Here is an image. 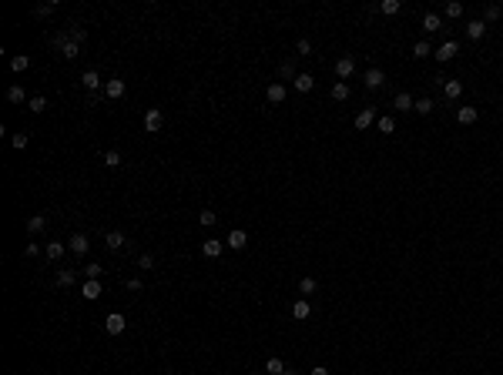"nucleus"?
Segmentation results:
<instances>
[{
  "label": "nucleus",
  "mask_w": 503,
  "mask_h": 375,
  "mask_svg": "<svg viewBox=\"0 0 503 375\" xmlns=\"http://www.w3.org/2000/svg\"><path fill=\"white\" fill-rule=\"evenodd\" d=\"M456 54H460V44H456V40H443V44L436 47V54H433V57H436L439 64H449Z\"/></svg>",
  "instance_id": "obj_1"
},
{
  "label": "nucleus",
  "mask_w": 503,
  "mask_h": 375,
  "mask_svg": "<svg viewBox=\"0 0 503 375\" xmlns=\"http://www.w3.org/2000/svg\"><path fill=\"white\" fill-rule=\"evenodd\" d=\"M161 124H165V114H161L158 107H148V111H144V131H148V134H158Z\"/></svg>",
  "instance_id": "obj_2"
},
{
  "label": "nucleus",
  "mask_w": 503,
  "mask_h": 375,
  "mask_svg": "<svg viewBox=\"0 0 503 375\" xmlns=\"http://www.w3.org/2000/svg\"><path fill=\"white\" fill-rule=\"evenodd\" d=\"M124 91H128V84H124L121 77L104 80V97H111V101H121V97H124Z\"/></svg>",
  "instance_id": "obj_3"
},
{
  "label": "nucleus",
  "mask_w": 503,
  "mask_h": 375,
  "mask_svg": "<svg viewBox=\"0 0 503 375\" xmlns=\"http://www.w3.org/2000/svg\"><path fill=\"white\" fill-rule=\"evenodd\" d=\"M352 74H356V61H352L349 54H342L339 61H335V77H339V80H349Z\"/></svg>",
  "instance_id": "obj_4"
},
{
  "label": "nucleus",
  "mask_w": 503,
  "mask_h": 375,
  "mask_svg": "<svg viewBox=\"0 0 503 375\" xmlns=\"http://www.w3.org/2000/svg\"><path fill=\"white\" fill-rule=\"evenodd\" d=\"M104 328H108V332H111V335H121V332H124V328H128V319H124V315H121V311H111V315H108V319H104Z\"/></svg>",
  "instance_id": "obj_5"
},
{
  "label": "nucleus",
  "mask_w": 503,
  "mask_h": 375,
  "mask_svg": "<svg viewBox=\"0 0 503 375\" xmlns=\"http://www.w3.org/2000/svg\"><path fill=\"white\" fill-rule=\"evenodd\" d=\"M352 124H356V131H369L376 124V107H362L359 114H356V121H352Z\"/></svg>",
  "instance_id": "obj_6"
},
{
  "label": "nucleus",
  "mask_w": 503,
  "mask_h": 375,
  "mask_svg": "<svg viewBox=\"0 0 503 375\" xmlns=\"http://www.w3.org/2000/svg\"><path fill=\"white\" fill-rule=\"evenodd\" d=\"M81 84H84L88 94H97V91H101V74H97V71H84V74H81Z\"/></svg>",
  "instance_id": "obj_7"
},
{
  "label": "nucleus",
  "mask_w": 503,
  "mask_h": 375,
  "mask_svg": "<svg viewBox=\"0 0 503 375\" xmlns=\"http://www.w3.org/2000/svg\"><path fill=\"white\" fill-rule=\"evenodd\" d=\"M265 101H269V104H282V101H285V84H282V80L269 84V88H265Z\"/></svg>",
  "instance_id": "obj_8"
},
{
  "label": "nucleus",
  "mask_w": 503,
  "mask_h": 375,
  "mask_svg": "<svg viewBox=\"0 0 503 375\" xmlns=\"http://www.w3.org/2000/svg\"><path fill=\"white\" fill-rule=\"evenodd\" d=\"M225 245L235 248V251H242V248L248 245V235L242 232V228H232V232H228V238H225Z\"/></svg>",
  "instance_id": "obj_9"
},
{
  "label": "nucleus",
  "mask_w": 503,
  "mask_h": 375,
  "mask_svg": "<svg viewBox=\"0 0 503 375\" xmlns=\"http://www.w3.org/2000/svg\"><path fill=\"white\" fill-rule=\"evenodd\" d=\"M222 251H225V241H215V238L201 241V255L205 258H222Z\"/></svg>",
  "instance_id": "obj_10"
},
{
  "label": "nucleus",
  "mask_w": 503,
  "mask_h": 375,
  "mask_svg": "<svg viewBox=\"0 0 503 375\" xmlns=\"http://www.w3.org/2000/svg\"><path fill=\"white\" fill-rule=\"evenodd\" d=\"M67 248H71V251H74V255H88V248H91V241H88V235H74V238L71 241H67Z\"/></svg>",
  "instance_id": "obj_11"
},
{
  "label": "nucleus",
  "mask_w": 503,
  "mask_h": 375,
  "mask_svg": "<svg viewBox=\"0 0 503 375\" xmlns=\"http://www.w3.org/2000/svg\"><path fill=\"white\" fill-rule=\"evenodd\" d=\"M383 84H386V74L383 71H379V67H369V71H366V88H383Z\"/></svg>",
  "instance_id": "obj_12"
},
{
  "label": "nucleus",
  "mask_w": 503,
  "mask_h": 375,
  "mask_svg": "<svg viewBox=\"0 0 503 375\" xmlns=\"http://www.w3.org/2000/svg\"><path fill=\"white\" fill-rule=\"evenodd\" d=\"M104 245L111 248V251H121V248L128 245V238H124L121 232H108V235H104Z\"/></svg>",
  "instance_id": "obj_13"
},
{
  "label": "nucleus",
  "mask_w": 503,
  "mask_h": 375,
  "mask_svg": "<svg viewBox=\"0 0 503 375\" xmlns=\"http://www.w3.org/2000/svg\"><path fill=\"white\" fill-rule=\"evenodd\" d=\"M309 315H312V308H309V302H305V298L292 302V319H296V322H305Z\"/></svg>",
  "instance_id": "obj_14"
},
{
  "label": "nucleus",
  "mask_w": 503,
  "mask_h": 375,
  "mask_svg": "<svg viewBox=\"0 0 503 375\" xmlns=\"http://www.w3.org/2000/svg\"><path fill=\"white\" fill-rule=\"evenodd\" d=\"M443 94H446V101H460V97H463V84H460V80H446V84H443Z\"/></svg>",
  "instance_id": "obj_15"
},
{
  "label": "nucleus",
  "mask_w": 503,
  "mask_h": 375,
  "mask_svg": "<svg viewBox=\"0 0 503 375\" xmlns=\"http://www.w3.org/2000/svg\"><path fill=\"white\" fill-rule=\"evenodd\" d=\"M81 298H88V302L101 298V281H84V285H81Z\"/></svg>",
  "instance_id": "obj_16"
},
{
  "label": "nucleus",
  "mask_w": 503,
  "mask_h": 375,
  "mask_svg": "<svg viewBox=\"0 0 503 375\" xmlns=\"http://www.w3.org/2000/svg\"><path fill=\"white\" fill-rule=\"evenodd\" d=\"M292 84H296V91H299V94H309V91L315 88V77H312V74H299V77L292 80Z\"/></svg>",
  "instance_id": "obj_17"
},
{
  "label": "nucleus",
  "mask_w": 503,
  "mask_h": 375,
  "mask_svg": "<svg viewBox=\"0 0 503 375\" xmlns=\"http://www.w3.org/2000/svg\"><path fill=\"white\" fill-rule=\"evenodd\" d=\"M44 228H47V215H31L27 218V232L31 235H40Z\"/></svg>",
  "instance_id": "obj_18"
},
{
  "label": "nucleus",
  "mask_w": 503,
  "mask_h": 375,
  "mask_svg": "<svg viewBox=\"0 0 503 375\" xmlns=\"http://www.w3.org/2000/svg\"><path fill=\"white\" fill-rule=\"evenodd\" d=\"M483 34H487V20H470V24H466V37L470 40H480Z\"/></svg>",
  "instance_id": "obj_19"
},
{
  "label": "nucleus",
  "mask_w": 503,
  "mask_h": 375,
  "mask_svg": "<svg viewBox=\"0 0 503 375\" xmlns=\"http://www.w3.org/2000/svg\"><path fill=\"white\" fill-rule=\"evenodd\" d=\"M101 161L108 164V168H121V164H124V158H121V151H118V148H111V151H104V154H101Z\"/></svg>",
  "instance_id": "obj_20"
},
{
  "label": "nucleus",
  "mask_w": 503,
  "mask_h": 375,
  "mask_svg": "<svg viewBox=\"0 0 503 375\" xmlns=\"http://www.w3.org/2000/svg\"><path fill=\"white\" fill-rule=\"evenodd\" d=\"M67 251V245H61V241H47V262H61Z\"/></svg>",
  "instance_id": "obj_21"
},
{
  "label": "nucleus",
  "mask_w": 503,
  "mask_h": 375,
  "mask_svg": "<svg viewBox=\"0 0 503 375\" xmlns=\"http://www.w3.org/2000/svg\"><path fill=\"white\" fill-rule=\"evenodd\" d=\"M423 31H430V34L443 31V17H439V14H426L423 17Z\"/></svg>",
  "instance_id": "obj_22"
},
{
  "label": "nucleus",
  "mask_w": 503,
  "mask_h": 375,
  "mask_svg": "<svg viewBox=\"0 0 503 375\" xmlns=\"http://www.w3.org/2000/svg\"><path fill=\"white\" fill-rule=\"evenodd\" d=\"M7 101L10 104H24L27 101V91L20 88V84H10V88H7Z\"/></svg>",
  "instance_id": "obj_23"
},
{
  "label": "nucleus",
  "mask_w": 503,
  "mask_h": 375,
  "mask_svg": "<svg viewBox=\"0 0 503 375\" xmlns=\"http://www.w3.org/2000/svg\"><path fill=\"white\" fill-rule=\"evenodd\" d=\"M349 84H346V80H335L332 84V101H349Z\"/></svg>",
  "instance_id": "obj_24"
},
{
  "label": "nucleus",
  "mask_w": 503,
  "mask_h": 375,
  "mask_svg": "<svg viewBox=\"0 0 503 375\" xmlns=\"http://www.w3.org/2000/svg\"><path fill=\"white\" fill-rule=\"evenodd\" d=\"M443 17H446V20H456V17H463V4H460V0H449L446 7H443Z\"/></svg>",
  "instance_id": "obj_25"
},
{
  "label": "nucleus",
  "mask_w": 503,
  "mask_h": 375,
  "mask_svg": "<svg viewBox=\"0 0 503 375\" xmlns=\"http://www.w3.org/2000/svg\"><path fill=\"white\" fill-rule=\"evenodd\" d=\"M476 107H460V111H456V121H460V124H476Z\"/></svg>",
  "instance_id": "obj_26"
},
{
  "label": "nucleus",
  "mask_w": 503,
  "mask_h": 375,
  "mask_svg": "<svg viewBox=\"0 0 503 375\" xmlns=\"http://www.w3.org/2000/svg\"><path fill=\"white\" fill-rule=\"evenodd\" d=\"M413 94H409V91H400V94H396V111H413Z\"/></svg>",
  "instance_id": "obj_27"
},
{
  "label": "nucleus",
  "mask_w": 503,
  "mask_h": 375,
  "mask_svg": "<svg viewBox=\"0 0 503 375\" xmlns=\"http://www.w3.org/2000/svg\"><path fill=\"white\" fill-rule=\"evenodd\" d=\"M74 281H77V272H71V268H61V272H57V285L61 288H71Z\"/></svg>",
  "instance_id": "obj_28"
},
{
  "label": "nucleus",
  "mask_w": 503,
  "mask_h": 375,
  "mask_svg": "<svg viewBox=\"0 0 503 375\" xmlns=\"http://www.w3.org/2000/svg\"><path fill=\"white\" fill-rule=\"evenodd\" d=\"M27 67H31V57H27V54H14V57H10V71L20 74V71H27Z\"/></svg>",
  "instance_id": "obj_29"
},
{
  "label": "nucleus",
  "mask_w": 503,
  "mask_h": 375,
  "mask_svg": "<svg viewBox=\"0 0 503 375\" xmlns=\"http://www.w3.org/2000/svg\"><path fill=\"white\" fill-rule=\"evenodd\" d=\"M379 10H383L386 17H396V14L403 10V4H400V0H383V4H379Z\"/></svg>",
  "instance_id": "obj_30"
},
{
  "label": "nucleus",
  "mask_w": 503,
  "mask_h": 375,
  "mask_svg": "<svg viewBox=\"0 0 503 375\" xmlns=\"http://www.w3.org/2000/svg\"><path fill=\"white\" fill-rule=\"evenodd\" d=\"M27 107H31L34 114H44V111H47V97H44V94L31 97V101H27Z\"/></svg>",
  "instance_id": "obj_31"
},
{
  "label": "nucleus",
  "mask_w": 503,
  "mask_h": 375,
  "mask_svg": "<svg viewBox=\"0 0 503 375\" xmlns=\"http://www.w3.org/2000/svg\"><path fill=\"white\" fill-rule=\"evenodd\" d=\"M430 54H433V47L426 44V40H416V44H413V57H416V61H423V57H430Z\"/></svg>",
  "instance_id": "obj_32"
},
{
  "label": "nucleus",
  "mask_w": 503,
  "mask_h": 375,
  "mask_svg": "<svg viewBox=\"0 0 503 375\" xmlns=\"http://www.w3.org/2000/svg\"><path fill=\"white\" fill-rule=\"evenodd\" d=\"M101 272H104V268H101V265H97V262L84 265V278H88V281H101Z\"/></svg>",
  "instance_id": "obj_33"
},
{
  "label": "nucleus",
  "mask_w": 503,
  "mask_h": 375,
  "mask_svg": "<svg viewBox=\"0 0 503 375\" xmlns=\"http://www.w3.org/2000/svg\"><path fill=\"white\" fill-rule=\"evenodd\" d=\"M279 77H285V80H296V77H299V71H296V61H285V64L279 67Z\"/></svg>",
  "instance_id": "obj_34"
},
{
  "label": "nucleus",
  "mask_w": 503,
  "mask_h": 375,
  "mask_svg": "<svg viewBox=\"0 0 503 375\" xmlns=\"http://www.w3.org/2000/svg\"><path fill=\"white\" fill-rule=\"evenodd\" d=\"M433 107H436V104H433V97H419V101L413 104V111H416V114H430Z\"/></svg>",
  "instance_id": "obj_35"
},
{
  "label": "nucleus",
  "mask_w": 503,
  "mask_h": 375,
  "mask_svg": "<svg viewBox=\"0 0 503 375\" xmlns=\"http://www.w3.org/2000/svg\"><path fill=\"white\" fill-rule=\"evenodd\" d=\"M282 372H285L282 359H269V362H265V375H282Z\"/></svg>",
  "instance_id": "obj_36"
},
{
  "label": "nucleus",
  "mask_w": 503,
  "mask_h": 375,
  "mask_svg": "<svg viewBox=\"0 0 503 375\" xmlns=\"http://www.w3.org/2000/svg\"><path fill=\"white\" fill-rule=\"evenodd\" d=\"M215 221H218V215H215V211H208V208H205V211L198 215V224H205V228H211Z\"/></svg>",
  "instance_id": "obj_37"
},
{
  "label": "nucleus",
  "mask_w": 503,
  "mask_h": 375,
  "mask_svg": "<svg viewBox=\"0 0 503 375\" xmlns=\"http://www.w3.org/2000/svg\"><path fill=\"white\" fill-rule=\"evenodd\" d=\"M77 54H81V44H74V40H71V44H67L64 50H61V57H64V61H74V57H77Z\"/></svg>",
  "instance_id": "obj_38"
},
{
  "label": "nucleus",
  "mask_w": 503,
  "mask_h": 375,
  "mask_svg": "<svg viewBox=\"0 0 503 375\" xmlns=\"http://www.w3.org/2000/svg\"><path fill=\"white\" fill-rule=\"evenodd\" d=\"M376 124H379V131H383V134H392V131H396V121H392V118H379Z\"/></svg>",
  "instance_id": "obj_39"
},
{
  "label": "nucleus",
  "mask_w": 503,
  "mask_h": 375,
  "mask_svg": "<svg viewBox=\"0 0 503 375\" xmlns=\"http://www.w3.org/2000/svg\"><path fill=\"white\" fill-rule=\"evenodd\" d=\"M71 40L74 44H84V40H88V31H84V27H71Z\"/></svg>",
  "instance_id": "obj_40"
},
{
  "label": "nucleus",
  "mask_w": 503,
  "mask_h": 375,
  "mask_svg": "<svg viewBox=\"0 0 503 375\" xmlns=\"http://www.w3.org/2000/svg\"><path fill=\"white\" fill-rule=\"evenodd\" d=\"M299 292H302V295H312V292H315V278H302L299 281Z\"/></svg>",
  "instance_id": "obj_41"
},
{
  "label": "nucleus",
  "mask_w": 503,
  "mask_h": 375,
  "mask_svg": "<svg viewBox=\"0 0 503 375\" xmlns=\"http://www.w3.org/2000/svg\"><path fill=\"white\" fill-rule=\"evenodd\" d=\"M54 10H57V4H40V7H34V14L37 17H50Z\"/></svg>",
  "instance_id": "obj_42"
},
{
  "label": "nucleus",
  "mask_w": 503,
  "mask_h": 375,
  "mask_svg": "<svg viewBox=\"0 0 503 375\" xmlns=\"http://www.w3.org/2000/svg\"><path fill=\"white\" fill-rule=\"evenodd\" d=\"M296 54H299V57H309V54H312V44H309L305 37H302V40L296 44Z\"/></svg>",
  "instance_id": "obj_43"
},
{
  "label": "nucleus",
  "mask_w": 503,
  "mask_h": 375,
  "mask_svg": "<svg viewBox=\"0 0 503 375\" xmlns=\"http://www.w3.org/2000/svg\"><path fill=\"white\" fill-rule=\"evenodd\" d=\"M10 144H14L17 151H24V148H27V134H14V137H10Z\"/></svg>",
  "instance_id": "obj_44"
},
{
  "label": "nucleus",
  "mask_w": 503,
  "mask_h": 375,
  "mask_svg": "<svg viewBox=\"0 0 503 375\" xmlns=\"http://www.w3.org/2000/svg\"><path fill=\"white\" fill-rule=\"evenodd\" d=\"M500 14H503V7H500V4H490V7H487V20H496Z\"/></svg>",
  "instance_id": "obj_45"
},
{
  "label": "nucleus",
  "mask_w": 503,
  "mask_h": 375,
  "mask_svg": "<svg viewBox=\"0 0 503 375\" xmlns=\"http://www.w3.org/2000/svg\"><path fill=\"white\" fill-rule=\"evenodd\" d=\"M138 268H144V272H148V268H154V258H151V255H141V258H138Z\"/></svg>",
  "instance_id": "obj_46"
},
{
  "label": "nucleus",
  "mask_w": 503,
  "mask_h": 375,
  "mask_svg": "<svg viewBox=\"0 0 503 375\" xmlns=\"http://www.w3.org/2000/svg\"><path fill=\"white\" fill-rule=\"evenodd\" d=\"M24 255H27V258H34V255H40V245H37V241H31V245H27V248H24Z\"/></svg>",
  "instance_id": "obj_47"
},
{
  "label": "nucleus",
  "mask_w": 503,
  "mask_h": 375,
  "mask_svg": "<svg viewBox=\"0 0 503 375\" xmlns=\"http://www.w3.org/2000/svg\"><path fill=\"white\" fill-rule=\"evenodd\" d=\"M128 288L131 292H141V278H128Z\"/></svg>",
  "instance_id": "obj_48"
},
{
  "label": "nucleus",
  "mask_w": 503,
  "mask_h": 375,
  "mask_svg": "<svg viewBox=\"0 0 503 375\" xmlns=\"http://www.w3.org/2000/svg\"><path fill=\"white\" fill-rule=\"evenodd\" d=\"M309 375H329V368H326V365H315V368H312Z\"/></svg>",
  "instance_id": "obj_49"
},
{
  "label": "nucleus",
  "mask_w": 503,
  "mask_h": 375,
  "mask_svg": "<svg viewBox=\"0 0 503 375\" xmlns=\"http://www.w3.org/2000/svg\"><path fill=\"white\" fill-rule=\"evenodd\" d=\"M282 375H296V372H292V368H285V372H282Z\"/></svg>",
  "instance_id": "obj_50"
}]
</instances>
